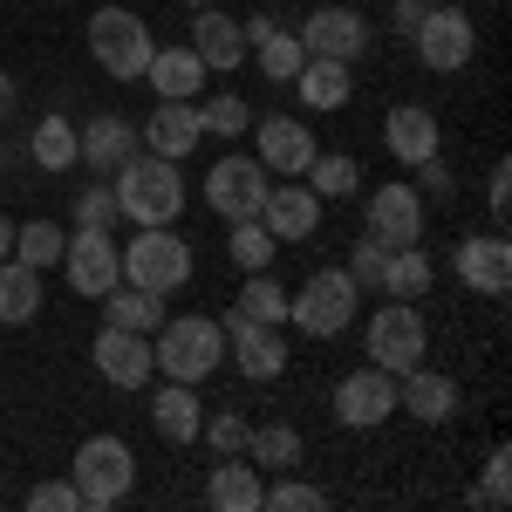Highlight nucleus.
<instances>
[{"label":"nucleus","instance_id":"1","mask_svg":"<svg viewBox=\"0 0 512 512\" xmlns=\"http://www.w3.org/2000/svg\"><path fill=\"white\" fill-rule=\"evenodd\" d=\"M117 185V212L130 219V226H171L178 212H185V178H178V164L158 158V151H137L130 164H117L110 171Z\"/></svg>","mask_w":512,"mask_h":512},{"label":"nucleus","instance_id":"2","mask_svg":"<svg viewBox=\"0 0 512 512\" xmlns=\"http://www.w3.org/2000/svg\"><path fill=\"white\" fill-rule=\"evenodd\" d=\"M151 362H158L171 383H205V376L226 362V328L212 315H164Z\"/></svg>","mask_w":512,"mask_h":512},{"label":"nucleus","instance_id":"3","mask_svg":"<svg viewBox=\"0 0 512 512\" xmlns=\"http://www.w3.org/2000/svg\"><path fill=\"white\" fill-rule=\"evenodd\" d=\"M89 55H96V69H103V76L144 82L151 55H158L151 21H144V14H130V7H103V14L89 21Z\"/></svg>","mask_w":512,"mask_h":512},{"label":"nucleus","instance_id":"4","mask_svg":"<svg viewBox=\"0 0 512 512\" xmlns=\"http://www.w3.org/2000/svg\"><path fill=\"white\" fill-rule=\"evenodd\" d=\"M355 301H362V287L349 280V267H321V274H308V287L301 294H287V321L301 328V335H342L355 321Z\"/></svg>","mask_w":512,"mask_h":512},{"label":"nucleus","instance_id":"5","mask_svg":"<svg viewBox=\"0 0 512 512\" xmlns=\"http://www.w3.org/2000/svg\"><path fill=\"white\" fill-rule=\"evenodd\" d=\"M123 280L130 287H151V294H178L192 280V246L171 233V226H137V239L123 246Z\"/></svg>","mask_w":512,"mask_h":512},{"label":"nucleus","instance_id":"6","mask_svg":"<svg viewBox=\"0 0 512 512\" xmlns=\"http://www.w3.org/2000/svg\"><path fill=\"white\" fill-rule=\"evenodd\" d=\"M424 315H417V301H383L376 315H369V362L376 369H390V376H410L417 362H424Z\"/></svg>","mask_w":512,"mask_h":512},{"label":"nucleus","instance_id":"7","mask_svg":"<svg viewBox=\"0 0 512 512\" xmlns=\"http://www.w3.org/2000/svg\"><path fill=\"white\" fill-rule=\"evenodd\" d=\"M130 485H137V458H130L123 437H89V444L76 451L82 506H117V499H130Z\"/></svg>","mask_w":512,"mask_h":512},{"label":"nucleus","instance_id":"8","mask_svg":"<svg viewBox=\"0 0 512 512\" xmlns=\"http://www.w3.org/2000/svg\"><path fill=\"white\" fill-rule=\"evenodd\" d=\"M410 48H417V62H424V69H437V76L465 69V62H472V48H478L472 14H458V7H424V21H417Z\"/></svg>","mask_w":512,"mask_h":512},{"label":"nucleus","instance_id":"9","mask_svg":"<svg viewBox=\"0 0 512 512\" xmlns=\"http://www.w3.org/2000/svg\"><path fill=\"white\" fill-rule=\"evenodd\" d=\"M205 205L219 219H260V205H267V164L260 158H219L212 178H205Z\"/></svg>","mask_w":512,"mask_h":512},{"label":"nucleus","instance_id":"10","mask_svg":"<svg viewBox=\"0 0 512 512\" xmlns=\"http://www.w3.org/2000/svg\"><path fill=\"white\" fill-rule=\"evenodd\" d=\"M62 267H69V287H76V294L103 301V294L123 280V253H117V239H110V233L82 226L76 239H62Z\"/></svg>","mask_w":512,"mask_h":512},{"label":"nucleus","instance_id":"11","mask_svg":"<svg viewBox=\"0 0 512 512\" xmlns=\"http://www.w3.org/2000/svg\"><path fill=\"white\" fill-rule=\"evenodd\" d=\"M89 355H96L103 383H117V390H144V383H151V369H158V362H151V335L117 328V321H103V328H96Z\"/></svg>","mask_w":512,"mask_h":512},{"label":"nucleus","instance_id":"12","mask_svg":"<svg viewBox=\"0 0 512 512\" xmlns=\"http://www.w3.org/2000/svg\"><path fill=\"white\" fill-rule=\"evenodd\" d=\"M369 239L376 246H424V198L417 185H376L369 192Z\"/></svg>","mask_w":512,"mask_h":512},{"label":"nucleus","instance_id":"13","mask_svg":"<svg viewBox=\"0 0 512 512\" xmlns=\"http://www.w3.org/2000/svg\"><path fill=\"white\" fill-rule=\"evenodd\" d=\"M219 328H226V349H233V362H239V376H246V383H274L280 369H287V342H280V328L246 321L239 308L219 321Z\"/></svg>","mask_w":512,"mask_h":512},{"label":"nucleus","instance_id":"14","mask_svg":"<svg viewBox=\"0 0 512 512\" xmlns=\"http://www.w3.org/2000/svg\"><path fill=\"white\" fill-rule=\"evenodd\" d=\"M396 410V376L390 369H355V376H342V390H335V417L349 424V431H376V424H390Z\"/></svg>","mask_w":512,"mask_h":512},{"label":"nucleus","instance_id":"15","mask_svg":"<svg viewBox=\"0 0 512 512\" xmlns=\"http://www.w3.org/2000/svg\"><path fill=\"white\" fill-rule=\"evenodd\" d=\"M294 35H301V48H308V55H335V62H355V55L369 48V21H362L355 7H315V14H308V21H301Z\"/></svg>","mask_w":512,"mask_h":512},{"label":"nucleus","instance_id":"16","mask_svg":"<svg viewBox=\"0 0 512 512\" xmlns=\"http://www.w3.org/2000/svg\"><path fill=\"white\" fill-rule=\"evenodd\" d=\"M260 164L280 171V178H301L315 164V130L301 117H267L260 123Z\"/></svg>","mask_w":512,"mask_h":512},{"label":"nucleus","instance_id":"17","mask_svg":"<svg viewBox=\"0 0 512 512\" xmlns=\"http://www.w3.org/2000/svg\"><path fill=\"white\" fill-rule=\"evenodd\" d=\"M451 267H458V280L472 294H506L512 287V246L506 239H458Z\"/></svg>","mask_w":512,"mask_h":512},{"label":"nucleus","instance_id":"18","mask_svg":"<svg viewBox=\"0 0 512 512\" xmlns=\"http://www.w3.org/2000/svg\"><path fill=\"white\" fill-rule=\"evenodd\" d=\"M260 226H267L274 239H315V226H321V198L308 192V185H267Z\"/></svg>","mask_w":512,"mask_h":512},{"label":"nucleus","instance_id":"19","mask_svg":"<svg viewBox=\"0 0 512 512\" xmlns=\"http://www.w3.org/2000/svg\"><path fill=\"white\" fill-rule=\"evenodd\" d=\"M137 123L130 117H89V130H76V158H89V171H117L137 158Z\"/></svg>","mask_w":512,"mask_h":512},{"label":"nucleus","instance_id":"20","mask_svg":"<svg viewBox=\"0 0 512 512\" xmlns=\"http://www.w3.org/2000/svg\"><path fill=\"white\" fill-rule=\"evenodd\" d=\"M192 55L205 62V69H239V62H246V35H239V14L198 7V21H192Z\"/></svg>","mask_w":512,"mask_h":512},{"label":"nucleus","instance_id":"21","mask_svg":"<svg viewBox=\"0 0 512 512\" xmlns=\"http://www.w3.org/2000/svg\"><path fill=\"white\" fill-rule=\"evenodd\" d=\"M383 144H390L396 164L417 171L424 158H437V117H431V110H417V103H396L390 123H383Z\"/></svg>","mask_w":512,"mask_h":512},{"label":"nucleus","instance_id":"22","mask_svg":"<svg viewBox=\"0 0 512 512\" xmlns=\"http://www.w3.org/2000/svg\"><path fill=\"white\" fill-rule=\"evenodd\" d=\"M396 410H410L417 424H444V417L458 410V383H451V376H437V369H424V362H417V369H410V376L396 383Z\"/></svg>","mask_w":512,"mask_h":512},{"label":"nucleus","instance_id":"23","mask_svg":"<svg viewBox=\"0 0 512 512\" xmlns=\"http://www.w3.org/2000/svg\"><path fill=\"white\" fill-rule=\"evenodd\" d=\"M137 137H144V151H158V158L178 164L198 137H205V130H198V103H158V117L144 123Z\"/></svg>","mask_w":512,"mask_h":512},{"label":"nucleus","instance_id":"24","mask_svg":"<svg viewBox=\"0 0 512 512\" xmlns=\"http://www.w3.org/2000/svg\"><path fill=\"white\" fill-rule=\"evenodd\" d=\"M294 89H301L308 110H342L355 96V76H349V62H335V55H308L301 76H294Z\"/></svg>","mask_w":512,"mask_h":512},{"label":"nucleus","instance_id":"25","mask_svg":"<svg viewBox=\"0 0 512 512\" xmlns=\"http://www.w3.org/2000/svg\"><path fill=\"white\" fill-rule=\"evenodd\" d=\"M205 499H212L219 512H260V499H267L260 465H246V451H239V458H226L219 472L205 478Z\"/></svg>","mask_w":512,"mask_h":512},{"label":"nucleus","instance_id":"26","mask_svg":"<svg viewBox=\"0 0 512 512\" xmlns=\"http://www.w3.org/2000/svg\"><path fill=\"white\" fill-rule=\"evenodd\" d=\"M144 82L158 89L164 103H192L198 82H205V62L192 55V41H185V48H158V55H151V69H144Z\"/></svg>","mask_w":512,"mask_h":512},{"label":"nucleus","instance_id":"27","mask_svg":"<svg viewBox=\"0 0 512 512\" xmlns=\"http://www.w3.org/2000/svg\"><path fill=\"white\" fill-rule=\"evenodd\" d=\"M151 424H158V437L164 444H192L198 437V396H192V383H164L158 396H151Z\"/></svg>","mask_w":512,"mask_h":512},{"label":"nucleus","instance_id":"28","mask_svg":"<svg viewBox=\"0 0 512 512\" xmlns=\"http://www.w3.org/2000/svg\"><path fill=\"white\" fill-rule=\"evenodd\" d=\"M41 315V274L28 267V260H0V321L7 328H21V321H35Z\"/></svg>","mask_w":512,"mask_h":512},{"label":"nucleus","instance_id":"29","mask_svg":"<svg viewBox=\"0 0 512 512\" xmlns=\"http://www.w3.org/2000/svg\"><path fill=\"white\" fill-rule=\"evenodd\" d=\"M103 321H117V328H137V335H158L164 328V294H151V287H110L103 294Z\"/></svg>","mask_w":512,"mask_h":512},{"label":"nucleus","instance_id":"30","mask_svg":"<svg viewBox=\"0 0 512 512\" xmlns=\"http://www.w3.org/2000/svg\"><path fill=\"white\" fill-rule=\"evenodd\" d=\"M28 158H35L41 171H69V164H76V123L69 117H41L35 137H28Z\"/></svg>","mask_w":512,"mask_h":512},{"label":"nucleus","instance_id":"31","mask_svg":"<svg viewBox=\"0 0 512 512\" xmlns=\"http://www.w3.org/2000/svg\"><path fill=\"white\" fill-rule=\"evenodd\" d=\"M246 458H253L260 472H294V465H301V437L287 431V424H260V431L246 437Z\"/></svg>","mask_w":512,"mask_h":512},{"label":"nucleus","instance_id":"32","mask_svg":"<svg viewBox=\"0 0 512 512\" xmlns=\"http://www.w3.org/2000/svg\"><path fill=\"white\" fill-rule=\"evenodd\" d=\"M239 315L280 328V321H287V287H280L267 267H260V274H246V287H239Z\"/></svg>","mask_w":512,"mask_h":512},{"label":"nucleus","instance_id":"33","mask_svg":"<svg viewBox=\"0 0 512 512\" xmlns=\"http://www.w3.org/2000/svg\"><path fill=\"white\" fill-rule=\"evenodd\" d=\"M253 48H260V76H267V82H294V76H301V62H308V48H301L294 28H274V35H260Z\"/></svg>","mask_w":512,"mask_h":512},{"label":"nucleus","instance_id":"34","mask_svg":"<svg viewBox=\"0 0 512 512\" xmlns=\"http://www.w3.org/2000/svg\"><path fill=\"white\" fill-rule=\"evenodd\" d=\"M424 287H431V260H424V246H396L390 260H383V294L410 301V294H424Z\"/></svg>","mask_w":512,"mask_h":512},{"label":"nucleus","instance_id":"35","mask_svg":"<svg viewBox=\"0 0 512 512\" xmlns=\"http://www.w3.org/2000/svg\"><path fill=\"white\" fill-rule=\"evenodd\" d=\"M301 178H308V192H315V198H349L355 185H362V171H355V158H342V151H328V158L315 151V164H308Z\"/></svg>","mask_w":512,"mask_h":512},{"label":"nucleus","instance_id":"36","mask_svg":"<svg viewBox=\"0 0 512 512\" xmlns=\"http://www.w3.org/2000/svg\"><path fill=\"white\" fill-rule=\"evenodd\" d=\"M226 246H233L239 274H260V267H274V246H280V239L267 233L260 219H233V239H226Z\"/></svg>","mask_w":512,"mask_h":512},{"label":"nucleus","instance_id":"37","mask_svg":"<svg viewBox=\"0 0 512 512\" xmlns=\"http://www.w3.org/2000/svg\"><path fill=\"white\" fill-rule=\"evenodd\" d=\"M62 226H48V219H35V226H14V260H28V267H55V260H62Z\"/></svg>","mask_w":512,"mask_h":512},{"label":"nucleus","instance_id":"38","mask_svg":"<svg viewBox=\"0 0 512 512\" xmlns=\"http://www.w3.org/2000/svg\"><path fill=\"white\" fill-rule=\"evenodd\" d=\"M246 103H239V96H212V103H198V130H205V137H239V130H246Z\"/></svg>","mask_w":512,"mask_h":512},{"label":"nucleus","instance_id":"39","mask_svg":"<svg viewBox=\"0 0 512 512\" xmlns=\"http://www.w3.org/2000/svg\"><path fill=\"white\" fill-rule=\"evenodd\" d=\"M472 499L492 506V512H506V499H512V451H492V458H485V478H478Z\"/></svg>","mask_w":512,"mask_h":512},{"label":"nucleus","instance_id":"40","mask_svg":"<svg viewBox=\"0 0 512 512\" xmlns=\"http://www.w3.org/2000/svg\"><path fill=\"white\" fill-rule=\"evenodd\" d=\"M123 212H117V192L110 185H89V192L76 198V226H96V233H110Z\"/></svg>","mask_w":512,"mask_h":512},{"label":"nucleus","instance_id":"41","mask_svg":"<svg viewBox=\"0 0 512 512\" xmlns=\"http://www.w3.org/2000/svg\"><path fill=\"white\" fill-rule=\"evenodd\" d=\"M28 512H89L76 492V478H55V485H35L28 492Z\"/></svg>","mask_w":512,"mask_h":512},{"label":"nucleus","instance_id":"42","mask_svg":"<svg viewBox=\"0 0 512 512\" xmlns=\"http://www.w3.org/2000/svg\"><path fill=\"white\" fill-rule=\"evenodd\" d=\"M260 506H274V512H321V492H315V485H301V478H280Z\"/></svg>","mask_w":512,"mask_h":512},{"label":"nucleus","instance_id":"43","mask_svg":"<svg viewBox=\"0 0 512 512\" xmlns=\"http://www.w3.org/2000/svg\"><path fill=\"white\" fill-rule=\"evenodd\" d=\"M198 431H205V444H212V451H226V458H239V451H246V417H212V424H198Z\"/></svg>","mask_w":512,"mask_h":512},{"label":"nucleus","instance_id":"44","mask_svg":"<svg viewBox=\"0 0 512 512\" xmlns=\"http://www.w3.org/2000/svg\"><path fill=\"white\" fill-rule=\"evenodd\" d=\"M383 260H390V246H376V239H362L349 260V280L355 287H383Z\"/></svg>","mask_w":512,"mask_h":512},{"label":"nucleus","instance_id":"45","mask_svg":"<svg viewBox=\"0 0 512 512\" xmlns=\"http://www.w3.org/2000/svg\"><path fill=\"white\" fill-rule=\"evenodd\" d=\"M485 198H492V219L506 226V212H512V164L506 158L492 164V192H485Z\"/></svg>","mask_w":512,"mask_h":512},{"label":"nucleus","instance_id":"46","mask_svg":"<svg viewBox=\"0 0 512 512\" xmlns=\"http://www.w3.org/2000/svg\"><path fill=\"white\" fill-rule=\"evenodd\" d=\"M417 178H424V192H431V198H451V171H444V158H424V164H417Z\"/></svg>","mask_w":512,"mask_h":512},{"label":"nucleus","instance_id":"47","mask_svg":"<svg viewBox=\"0 0 512 512\" xmlns=\"http://www.w3.org/2000/svg\"><path fill=\"white\" fill-rule=\"evenodd\" d=\"M424 7H431V0H396V35H403V41L417 35V21H424Z\"/></svg>","mask_w":512,"mask_h":512},{"label":"nucleus","instance_id":"48","mask_svg":"<svg viewBox=\"0 0 512 512\" xmlns=\"http://www.w3.org/2000/svg\"><path fill=\"white\" fill-rule=\"evenodd\" d=\"M14 110H21V89H14V76H7V69H0V123L14 117Z\"/></svg>","mask_w":512,"mask_h":512},{"label":"nucleus","instance_id":"49","mask_svg":"<svg viewBox=\"0 0 512 512\" xmlns=\"http://www.w3.org/2000/svg\"><path fill=\"white\" fill-rule=\"evenodd\" d=\"M14 253V219H0V260Z\"/></svg>","mask_w":512,"mask_h":512},{"label":"nucleus","instance_id":"50","mask_svg":"<svg viewBox=\"0 0 512 512\" xmlns=\"http://www.w3.org/2000/svg\"><path fill=\"white\" fill-rule=\"evenodd\" d=\"M185 7H219V0H185Z\"/></svg>","mask_w":512,"mask_h":512},{"label":"nucleus","instance_id":"51","mask_svg":"<svg viewBox=\"0 0 512 512\" xmlns=\"http://www.w3.org/2000/svg\"><path fill=\"white\" fill-rule=\"evenodd\" d=\"M0 164H7V144H0Z\"/></svg>","mask_w":512,"mask_h":512}]
</instances>
